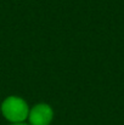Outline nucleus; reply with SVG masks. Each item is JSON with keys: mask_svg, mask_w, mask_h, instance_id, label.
<instances>
[{"mask_svg": "<svg viewBox=\"0 0 124 125\" xmlns=\"http://www.w3.org/2000/svg\"><path fill=\"white\" fill-rule=\"evenodd\" d=\"M10 125H29V124H26V123H13V124H10Z\"/></svg>", "mask_w": 124, "mask_h": 125, "instance_id": "3", "label": "nucleus"}, {"mask_svg": "<svg viewBox=\"0 0 124 125\" xmlns=\"http://www.w3.org/2000/svg\"><path fill=\"white\" fill-rule=\"evenodd\" d=\"M54 119V111L47 103H38L29 109V125H50Z\"/></svg>", "mask_w": 124, "mask_h": 125, "instance_id": "2", "label": "nucleus"}, {"mask_svg": "<svg viewBox=\"0 0 124 125\" xmlns=\"http://www.w3.org/2000/svg\"><path fill=\"white\" fill-rule=\"evenodd\" d=\"M1 113L6 120L11 124L13 123H24L29 115L28 103L20 96H9L1 103Z\"/></svg>", "mask_w": 124, "mask_h": 125, "instance_id": "1", "label": "nucleus"}]
</instances>
